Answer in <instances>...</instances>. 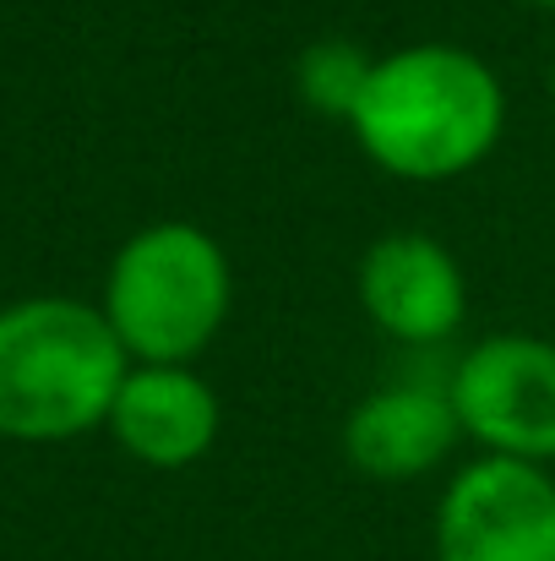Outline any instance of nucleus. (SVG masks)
<instances>
[{
  "label": "nucleus",
  "mask_w": 555,
  "mask_h": 561,
  "mask_svg": "<svg viewBox=\"0 0 555 561\" xmlns=\"http://www.w3.org/2000/svg\"><path fill=\"white\" fill-rule=\"evenodd\" d=\"M349 131L392 181H458L496 153L507 88L463 44H403L375 55Z\"/></svg>",
  "instance_id": "obj_1"
},
{
  "label": "nucleus",
  "mask_w": 555,
  "mask_h": 561,
  "mask_svg": "<svg viewBox=\"0 0 555 561\" xmlns=\"http://www.w3.org/2000/svg\"><path fill=\"white\" fill-rule=\"evenodd\" d=\"M126 371L131 355L99 306L66 295L0 306V436L71 442L109 425Z\"/></svg>",
  "instance_id": "obj_2"
},
{
  "label": "nucleus",
  "mask_w": 555,
  "mask_h": 561,
  "mask_svg": "<svg viewBox=\"0 0 555 561\" xmlns=\"http://www.w3.org/2000/svg\"><path fill=\"white\" fill-rule=\"evenodd\" d=\"M234 273L223 245L185 218L137 229L104 278V317L131 366H190L229 322Z\"/></svg>",
  "instance_id": "obj_3"
},
{
  "label": "nucleus",
  "mask_w": 555,
  "mask_h": 561,
  "mask_svg": "<svg viewBox=\"0 0 555 561\" xmlns=\"http://www.w3.org/2000/svg\"><path fill=\"white\" fill-rule=\"evenodd\" d=\"M463 436L490 458L555 463V344L534 333H490L447 371Z\"/></svg>",
  "instance_id": "obj_4"
},
{
  "label": "nucleus",
  "mask_w": 555,
  "mask_h": 561,
  "mask_svg": "<svg viewBox=\"0 0 555 561\" xmlns=\"http://www.w3.org/2000/svg\"><path fill=\"white\" fill-rule=\"evenodd\" d=\"M436 561H555V480L545 463L479 453L436 502Z\"/></svg>",
  "instance_id": "obj_5"
},
{
  "label": "nucleus",
  "mask_w": 555,
  "mask_h": 561,
  "mask_svg": "<svg viewBox=\"0 0 555 561\" xmlns=\"http://www.w3.org/2000/svg\"><path fill=\"white\" fill-rule=\"evenodd\" d=\"M355 289H360L366 322L403 350H436L469 317V278L458 256L441 240L414 234V229L370 240Z\"/></svg>",
  "instance_id": "obj_6"
},
{
  "label": "nucleus",
  "mask_w": 555,
  "mask_h": 561,
  "mask_svg": "<svg viewBox=\"0 0 555 561\" xmlns=\"http://www.w3.org/2000/svg\"><path fill=\"white\" fill-rule=\"evenodd\" d=\"M463 442V420L452 409L447 381L397 376L366 392L344 420V458L381 485H403L447 463V453Z\"/></svg>",
  "instance_id": "obj_7"
},
{
  "label": "nucleus",
  "mask_w": 555,
  "mask_h": 561,
  "mask_svg": "<svg viewBox=\"0 0 555 561\" xmlns=\"http://www.w3.org/2000/svg\"><path fill=\"white\" fill-rule=\"evenodd\" d=\"M218 420V392L190 366H131L109 409L115 442L148 469H185L207 458Z\"/></svg>",
  "instance_id": "obj_8"
},
{
  "label": "nucleus",
  "mask_w": 555,
  "mask_h": 561,
  "mask_svg": "<svg viewBox=\"0 0 555 561\" xmlns=\"http://www.w3.org/2000/svg\"><path fill=\"white\" fill-rule=\"evenodd\" d=\"M370 66H375V55H366L360 44H349V38H316L300 55V66H294V88H300V99L316 115L349 121L370 82Z\"/></svg>",
  "instance_id": "obj_9"
},
{
  "label": "nucleus",
  "mask_w": 555,
  "mask_h": 561,
  "mask_svg": "<svg viewBox=\"0 0 555 561\" xmlns=\"http://www.w3.org/2000/svg\"><path fill=\"white\" fill-rule=\"evenodd\" d=\"M529 5H540V11H555V0H529Z\"/></svg>",
  "instance_id": "obj_10"
},
{
  "label": "nucleus",
  "mask_w": 555,
  "mask_h": 561,
  "mask_svg": "<svg viewBox=\"0 0 555 561\" xmlns=\"http://www.w3.org/2000/svg\"><path fill=\"white\" fill-rule=\"evenodd\" d=\"M551 99H555V71H551Z\"/></svg>",
  "instance_id": "obj_11"
}]
</instances>
